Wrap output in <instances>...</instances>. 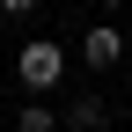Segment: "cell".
Returning <instances> with one entry per match:
<instances>
[{
	"label": "cell",
	"mask_w": 132,
	"mask_h": 132,
	"mask_svg": "<svg viewBox=\"0 0 132 132\" xmlns=\"http://www.w3.org/2000/svg\"><path fill=\"white\" fill-rule=\"evenodd\" d=\"M59 110H66V132H110V95H95V88L88 95H66Z\"/></svg>",
	"instance_id": "cell-3"
},
{
	"label": "cell",
	"mask_w": 132,
	"mask_h": 132,
	"mask_svg": "<svg viewBox=\"0 0 132 132\" xmlns=\"http://www.w3.org/2000/svg\"><path fill=\"white\" fill-rule=\"evenodd\" d=\"M37 7H44V0H0V15H7V22H29Z\"/></svg>",
	"instance_id": "cell-5"
},
{
	"label": "cell",
	"mask_w": 132,
	"mask_h": 132,
	"mask_svg": "<svg viewBox=\"0 0 132 132\" xmlns=\"http://www.w3.org/2000/svg\"><path fill=\"white\" fill-rule=\"evenodd\" d=\"M88 73H110V66H125V29L118 22H95V29H81V52H73Z\"/></svg>",
	"instance_id": "cell-2"
},
{
	"label": "cell",
	"mask_w": 132,
	"mask_h": 132,
	"mask_svg": "<svg viewBox=\"0 0 132 132\" xmlns=\"http://www.w3.org/2000/svg\"><path fill=\"white\" fill-rule=\"evenodd\" d=\"M15 132H66V110L52 95H29V103H15Z\"/></svg>",
	"instance_id": "cell-4"
},
{
	"label": "cell",
	"mask_w": 132,
	"mask_h": 132,
	"mask_svg": "<svg viewBox=\"0 0 132 132\" xmlns=\"http://www.w3.org/2000/svg\"><path fill=\"white\" fill-rule=\"evenodd\" d=\"M103 7H110V15H118V7H125V0H103Z\"/></svg>",
	"instance_id": "cell-6"
},
{
	"label": "cell",
	"mask_w": 132,
	"mask_h": 132,
	"mask_svg": "<svg viewBox=\"0 0 132 132\" xmlns=\"http://www.w3.org/2000/svg\"><path fill=\"white\" fill-rule=\"evenodd\" d=\"M66 66H73V52H66L59 37H29L22 52H15V81H22V95H59Z\"/></svg>",
	"instance_id": "cell-1"
}]
</instances>
